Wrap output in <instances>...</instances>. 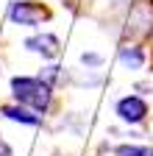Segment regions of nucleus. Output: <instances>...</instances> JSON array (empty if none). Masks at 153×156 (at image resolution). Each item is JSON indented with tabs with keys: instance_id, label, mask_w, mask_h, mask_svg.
<instances>
[{
	"instance_id": "f257e3e1",
	"label": "nucleus",
	"mask_w": 153,
	"mask_h": 156,
	"mask_svg": "<svg viewBox=\"0 0 153 156\" xmlns=\"http://www.w3.org/2000/svg\"><path fill=\"white\" fill-rule=\"evenodd\" d=\"M50 89L53 87H47L39 75H36V78H31V75H14L11 78V95H14V101L28 106V109H33V112H39V114L50 106V98H53Z\"/></svg>"
},
{
	"instance_id": "f03ea898",
	"label": "nucleus",
	"mask_w": 153,
	"mask_h": 156,
	"mask_svg": "<svg viewBox=\"0 0 153 156\" xmlns=\"http://www.w3.org/2000/svg\"><path fill=\"white\" fill-rule=\"evenodd\" d=\"M47 17H50V11L36 0H14L9 9V20L14 25H25V28H36Z\"/></svg>"
},
{
	"instance_id": "7ed1b4c3",
	"label": "nucleus",
	"mask_w": 153,
	"mask_h": 156,
	"mask_svg": "<svg viewBox=\"0 0 153 156\" xmlns=\"http://www.w3.org/2000/svg\"><path fill=\"white\" fill-rule=\"evenodd\" d=\"M114 112H117V117H120L123 123L137 126V123H142L145 117H148V103L142 101L139 95H125V98H120V101H117Z\"/></svg>"
},
{
	"instance_id": "20e7f679",
	"label": "nucleus",
	"mask_w": 153,
	"mask_h": 156,
	"mask_svg": "<svg viewBox=\"0 0 153 156\" xmlns=\"http://www.w3.org/2000/svg\"><path fill=\"white\" fill-rule=\"evenodd\" d=\"M150 28H153V6L150 3H137L131 9L125 34L128 36H142V34H150Z\"/></svg>"
},
{
	"instance_id": "39448f33",
	"label": "nucleus",
	"mask_w": 153,
	"mask_h": 156,
	"mask_svg": "<svg viewBox=\"0 0 153 156\" xmlns=\"http://www.w3.org/2000/svg\"><path fill=\"white\" fill-rule=\"evenodd\" d=\"M25 48L33 50V53H39L42 58H56V56H59L61 42H59V36H56V34H36V36H28L25 39Z\"/></svg>"
},
{
	"instance_id": "423d86ee",
	"label": "nucleus",
	"mask_w": 153,
	"mask_h": 156,
	"mask_svg": "<svg viewBox=\"0 0 153 156\" xmlns=\"http://www.w3.org/2000/svg\"><path fill=\"white\" fill-rule=\"evenodd\" d=\"M0 114L9 117V120H14V123H23V126H39V123H42L39 112H33V109H28V106H23V103L0 106Z\"/></svg>"
},
{
	"instance_id": "0eeeda50",
	"label": "nucleus",
	"mask_w": 153,
	"mask_h": 156,
	"mask_svg": "<svg viewBox=\"0 0 153 156\" xmlns=\"http://www.w3.org/2000/svg\"><path fill=\"white\" fill-rule=\"evenodd\" d=\"M117 58H120V64H123L125 70H139V67L145 64V53H142V48H137V45H125V48H120Z\"/></svg>"
},
{
	"instance_id": "6e6552de",
	"label": "nucleus",
	"mask_w": 153,
	"mask_h": 156,
	"mask_svg": "<svg viewBox=\"0 0 153 156\" xmlns=\"http://www.w3.org/2000/svg\"><path fill=\"white\" fill-rule=\"evenodd\" d=\"M114 156H153L150 145H117Z\"/></svg>"
},
{
	"instance_id": "1a4fd4ad",
	"label": "nucleus",
	"mask_w": 153,
	"mask_h": 156,
	"mask_svg": "<svg viewBox=\"0 0 153 156\" xmlns=\"http://www.w3.org/2000/svg\"><path fill=\"white\" fill-rule=\"evenodd\" d=\"M59 75H61V67H56V64H47V67L39 73V78H42L47 87H53L56 81H59Z\"/></svg>"
},
{
	"instance_id": "9d476101",
	"label": "nucleus",
	"mask_w": 153,
	"mask_h": 156,
	"mask_svg": "<svg viewBox=\"0 0 153 156\" xmlns=\"http://www.w3.org/2000/svg\"><path fill=\"white\" fill-rule=\"evenodd\" d=\"M81 62H84L86 67H100V64H103V58H100L98 53H84V56H81Z\"/></svg>"
},
{
	"instance_id": "9b49d317",
	"label": "nucleus",
	"mask_w": 153,
	"mask_h": 156,
	"mask_svg": "<svg viewBox=\"0 0 153 156\" xmlns=\"http://www.w3.org/2000/svg\"><path fill=\"white\" fill-rule=\"evenodd\" d=\"M0 156H11V148H9L3 140H0Z\"/></svg>"
},
{
	"instance_id": "f8f14e48",
	"label": "nucleus",
	"mask_w": 153,
	"mask_h": 156,
	"mask_svg": "<svg viewBox=\"0 0 153 156\" xmlns=\"http://www.w3.org/2000/svg\"><path fill=\"white\" fill-rule=\"evenodd\" d=\"M109 3H111V9H123L125 3H131V0H109Z\"/></svg>"
}]
</instances>
